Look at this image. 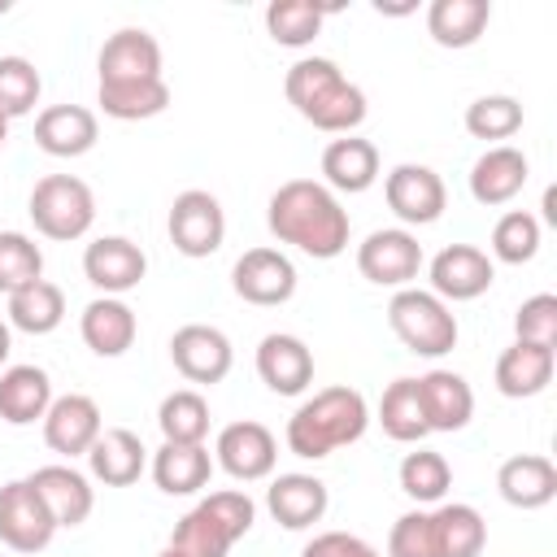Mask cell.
<instances>
[{
	"mask_svg": "<svg viewBox=\"0 0 557 557\" xmlns=\"http://www.w3.org/2000/svg\"><path fill=\"white\" fill-rule=\"evenodd\" d=\"M265 226L278 244H292L318 261L339 257L348 248V231H352L348 209L318 178H287L265 205Z\"/></svg>",
	"mask_w": 557,
	"mask_h": 557,
	"instance_id": "cell-1",
	"label": "cell"
},
{
	"mask_svg": "<svg viewBox=\"0 0 557 557\" xmlns=\"http://www.w3.org/2000/svg\"><path fill=\"white\" fill-rule=\"evenodd\" d=\"M283 91L292 109L326 135H352L366 122V91L348 83L331 57H300L287 70Z\"/></svg>",
	"mask_w": 557,
	"mask_h": 557,
	"instance_id": "cell-2",
	"label": "cell"
},
{
	"mask_svg": "<svg viewBox=\"0 0 557 557\" xmlns=\"http://www.w3.org/2000/svg\"><path fill=\"white\" fill-rule=\"evenodd\" d=\"M370 405L357 387H322L287 418V448L305 461H322L335 448H348L366 435Z\"/></svg>",
	"mask_w": 557,
	"mask_h": 557,
	"instance_id": "cell-3",
	"label": "cell"
},
{
	"mask_svg": "<svg viewBox=\"0 0 557 557\" xmlns=\"http://www.w3.org/2000/svg\"><path fill=\"white\" fill-rule=\"evenodd\" d=\"M257 522V505L248 492H209L196 509H187L174 522L170 548H178L183 557H226L235 540H244Z\"/></svg>",
	"mask_w": 557,
	"mask_h": 557,
	"instance_id": "cell-4",
	"label": "cell"
},
{
	"mask_svg": "<svg viewBox=\"0 0 557 557\" xmlns=\"http://www.w3.org/2000/svg\"><path fill=\"white\" fill-rule=\"evenodd\" d=\"M387 326L418 357H444V352L457 348V318H453V309L435 292H422V287H400L387 300Z\"/></svg>",
	"mask_w": 557,
	"mask_h": 557,
	"instance_id": "cell-5",
	"label": "cell"
},
{
	"mask_svg": "<svg viewBox=\"0 0 557 557\" xmlns=\"http://www.w3.org/2000/svg\"><path fill=\"white\" fill-rule=\"evenodd\" d=\"M30 222L44 239H57V244L83 239L96 222V196L74 174H48L30 187Z\"/></svg>",
	"mask_w": 557,
	"mask_h": 557,
	"instance_id": "cell-6",
	"label": "cell"
},
{
	"mask_svg": "<svg viewBox=\"0 0 557 557\" xmlns=\"http://www.w3.org/2000/svg\"><path fill=\"white\" fill-rule=\"evenodd\" d=\"M357 270L366 283L374 287H409L422 270V244L413 231L405 226H383V231H370L361 244H357Z\"/></svg>",
	"mask_w": 557,
	"mask_h": 557,
	"instance_id": "cell-7",
	"label": "cell"
},
{
	"mask_svg": "<svg viewBox=\"0 0 557 557\" xmlns=\"http://www.w3.org/2000/svg\"><path fill=\"white\" fill-rule=\"evenodd\" d=\"M165 226H170V244L183 257H213L226 239V213H222L218 196L200 191V187H187L174 196Z\"/></svg>",
	"mask_w": 557,
	"mask_h": 557,
	"instance_id": "cell-8",
	"label": "cell"
},
{
	"mask_svg": "<svg viewBox=\"0 0 557 557\" xmlns=\"http://www.w3.org/2000/svg\"><path fill=\"white\" fill-rule=\"evenodd\" d=\"M61 527L52 522L48 505L30 487V479H13L0 487V544L13 553H44Z\"/></svg>",
	"mask_w": 557,
	"mask_h": 557,
	"instance_id": "cell-9",
	"label": "cell"
},
{
	"mask_svg": "<svg viewBox=\"0 0 557 557\" xmlns=\"http://www.w3.org/2000/svg\"><path fill=\"white\" fill-rule=\"evenodd\" d=\"M383 200L387 209L405 222V226H431L440 222L444 205H448V191H444V178L431 170V165H392L387 178H383Z\"/></svg>",
	"mask_w": 557,
	"mask_h": 557,
	"instance_id": "cell-10",
	"label": "cell"
},
{
	"mask_svg": "<svg viewBox=\"0 0 557 557\" xmlns=\"http://www.w3.org/2000/svg\"><path fill=\"white\" fill-rule=\"evenodd\" d=\"M100 87H131V83H157L161 78V44L144 26H122L104 39L100 57Z\"/></svg>",
	"mask_w": 557,
	"mask_h": 557,
	"instance_id": "cell-11",
	"label": "cell"
},
{
	"mask_svg": "<svg viewBox=\"0 0 557 557\" xmlns=\"http://www.w3.org/2000/svg\"><path fill=\"white\" fill-rule=\"evenodd\" d=\"M213 461L239 479V483H257V479H270L274 474V461H278V440L270 426L244 418V422H231L218 431V444H213Z\"/></svg>",
	"mask_w": 557,
	"mask_h": 557,
	"instance_id": "cell-12",
	"label": "cell"
},
{
	"mask_svg": "<svg viewBox=\"0 0 557 557\" xmlns=\"http://www.w3.org/2000/svg\"><path fill=\"white\" fill-rule=\"evenodd\" d=\"M231 287L239 300L261 305V309L287 305L296 296V265L278 248H248L231 270Z\"/></svg>",
	"mask_w": 557,
	"mask_h": 557,
	"instance_id": "cell-13",
	"label": "cell"
},
{
	"mask_svg": "<svg viewBox=\"0 0 557 557\" xmlns=\"http://www.w3.org/2000/svg\"><path fill=\"white\" fill-rule=\"evenodd\" d=\"M170 361L187 383H209L213 387V383H222L231 374L235 348L218 326L187 322V326H178L170 335Z\"/></svg>",
	"mask_w": 557,
	"mask_h": 557,
	"instance_id": "cell-14",
	"label": "cell"
},
{
	"mask_svg": "<svg viewBox=\"0 0 557 557\" xmlns=\"http://www.w3.org/2000/svg\"><path fill=\"white\" fill-rule=\"evenodd\" d=\"M83 274H87V283H91L96 292L122 296V292L139 287V278L148 274V257H144V248H139L135 239H126V235H100V239H91L87 252H83Z\"/></svg>",
	"mask_w": 557,
	"mask_h": 557,
	"instance_id": "cell-15",
	"label": "cell"
},
{
	"mask_svg": "<svg viewBox=\"0 0 557 557\" xmlns=\"http://www.w3.org/2000/svg\"><path fill=\"white\" fill-rule=\"evenodd\" d=\"M496 265L483 248L474 244H448L431 257V292L448 305V300H474L492 287Z\"/></svg>",
	"mask_w": 557,
	"mask_h": 557,
	"instance_id": "cell-16",
	"label": "cell"
},
{
	"mask_svg": "<svg viewBox=\"0 0 557 557\" xmlns=\"http://www.w3.org/2000/svg\"><path fill=\"white\" fill-rule=\"evenodd\" d=\"M104 431L100 405L83 392L70 396H52L48 413H44V444L61 457H87V448L96 444V435Z\"/></svg>",
	"mask_w": 557,
	"mask_h": 557,
	"instance_id": "cell-17",
	"label": "cell"
},
{
	"mask_svg": "<svg viewBox=\"0 0 557 557\" xmlns=\"http://www.w3.org/2000/svg\"><path fill=\"white\" fill-rule=\"evenodd\" d=\"M257 374L274 396H300L313 383V352L300 335L270 331L257 344Z\"/></svg>",
	"mask_w": 557,
	"mask_h": 557,
	"instance_id": "cell-18",
	"label": "cell"
},
{
	"mask_svg": "<svg viewBox=\"0 0 557 557\" xmlns=\"http://www.w3.org/2000/svg\"><path fill=\"white\" fill-rule=\"evenodd\" d=\"M26 479H30V487L39 492V500L48 505V513H52L57 527H78V522H87V513H91V505H96V492H91V483H87L83 470L65 466V461H52V466H39V470L26 474Z\"/></svg>",
	"mask_w": 557,
	"mask_h": 557,
	"instance_id": "cell-19",
	"label": "cell"
},
{
	"mask_svg": "<svg viewBox=\"0 0 557 557\" xmlns=\"http://www.w3.org/2000/svg\"><path fill=\"white\" fill-rule=\"evenodd\" d=\"M326 505H331L326 483L313 479V474H300V470L278 474V479L265 487V509H270L274 522L287 527V531H305V527L322 522Z\"/></svg>",
	"mask_w": 557,
	"mask_h": 557,
	"instance_id": "cell-20",
	"label": "cell"
},
{
	"mask_svg": "<svg viewBox=\"0 0 557 557\" xmlns=\"http://www.w3.org/2000/svg\"><path fill=\"white\" fill-rule=\"evenodd\" d=\"M100 139V122L83 104H48L35 117V144L48 157H83Z\"/></svg>",
	"mask_w": 557,
	"mask_h": 557,
	"instance_id": "cell-21",
	"label": "cell"
},
{
	"mask_svg": "<svg viewBox=\"0 0 557 557\" xmlns=\"http://www.w3.org/2000/svg\"><path fill=\"white\" fill-rule=\"evenodd\" d=\"M426 431H461L474 418V392L457 370H426L418 379Z\"/></svg>",
	"mask_w": 557,
	"mask_h": 557,
	"instance_id": "cell-22",
	"label": "cell"
},
{
	"mask_svg": "<svg viewBox=\"0 0 557 557\" xmlns=\"http://www.w3.org/2000/svg\"><path fill=\"white\" fill-rule=\"evenodd\" d=\"M496 492L513 509H544L557 496V466L544 453H518V457L500 461Z\"/></svg>",
	"mask_w": 557,
	"mask_h": 557,
	"instance_id": "cell-23",
	"label": "cell"
},
{
	"mask_svg": "<svg viewBox=\"0 0 557 557\" xmlns=\"http://www.w3.org/2000/svg\"><path fill=\"white\" fill-rule=\"evenodd\" d=\"M527 174H531V165H527V157H522L518 148L492 144V148L470 165V196H474L479 205H487V209L509 205V200L527 187Z\"/></svg>",
	"mask_w": 557,
	"mask_h": 557,
	"instance_id": "cell-24",
	"label": "cell"
},
{
	"mask_svg": "<svg viewBox=\"0 0 557 557\" xmlns=\"http://www.w3.org/2000/svg\"><path fill=\"white\" fill-rule=\"evenodd\" d=\"M78 331H83V344L96 352V357H122L135 335H139V322H135V309L122 300V296H96L83 318H78Z\"/></svg>",
	"mask_w": 557,
	"mask_h": 557,
	"instance_id": "cell-25",
	"label": "cell"
},
{
	"mask_svg": "<svg viewBox=\"0 0 557 557\" xmlns=\"http://www.w3.org/2000/svg\"><path fill=\"white\" fill-rule=\"evenodd\" d=\"M553 366H557V348H540V344L513 339L496 357V392L509 396V400L540 396L553 383Z\"/></svg>",
	"mask_w": 557,
	"mask_h": 557,
	"instance_id": "cell-26",
	"label": "cell"
},
{
	"mask_svg": "<svg viewBox=\"0 0 557 557\" xmlns=\"http://www.w3.org/2000/svg\"><path fill=\"white\" fill-rule=\"evenodd\" d=\"M87 466H91V479H100L104 487H131L148 466V448L139 444L135 431L104 426L87 448Z\"/></svg>",
	"mask_w": 557,
	"mask_h": 557,
	"instance_id": "cell-27",
	"label": "cell"
},
{
	"mask_svg": "<svg viewBox=\"0 0 557 557\" xmlns=\"http://www.w3.org/2000/svg\"><path fill=\"white\" fill-rule=\"evenodd\" d=\"M322 178L331 191H366L379 178V148L361 135H339L322 148Z\"/></svg>",
	"mask_w": 557,
	"mask_h": 557,
	"instance_id": "cell-28",
	"label": "cell"
},
{
	"mask_svg": "<svg viewBox=\"0 0 557 557\" xmlns=\"http://www.w3.org/2000/svg\"><path fill=\"white\" fill-rule=\"evenodd\" d=\"M52 405V379L44 366H9L0 370V418L9 426L44 422Z\"/></svg>",
	"mask_w": 557,
	"mask_h": 557,
	"instance_id": "cell-29",
	"label": "cell"
},
{
	"mask_svg": "<svg viewBox=\"0 0 557 557\" xmlns=\"http://www.w3.org/2000/svg\"><path fill=\"white\" fill-rule=\"evenodd\" d=\"M213 457L205 444H161L152 453V479L165 496H191L209 483Z\"/></svg>",
	"mask_w": 557,
	"mask_h": 557,
	"instance_id": "cell-30",
	"label": "cell"
},
{
	"mask_svg": "<svg viewBox=\"0 0 557 557\" xmlns=\"http://www.w3.org/2000/svg\"><path fill=\"white\" fill-rule=\"evenodd\" d=\"M487 22H492V4L487 0H431V9H426V35L440 48L479 44Z\"/></svg>",
	"mask_w": 557,
	"mask_h": 557,
	"instance_id": "cell-31",
	"label": "cell"
},
{
	"mask_svg": "<svg viewBox=\"0 0 557 557\" xmlns=\"http://www.w3.org/2000/svg\"><path fill=\"white\" fill-rule=\"evenodd\" d=\"M65 318V292L48 278H35L17 292H9V326L26 331V335H48L57 331Z\"/></svg>",
	"mask_w": 557,
	"mask_h": 557,
	"instance_id": "cell-32",
	"label": "cell"
},
{
	"mask_svg": "<svg viewBox=\"0 0 557 557\" xmlns=\"http://www.w3.org/2000/svg\"><path fill=\"white\" fill-rule=\"evenodd\" d=\"M431 522H435L440 557H479L487 548V522L466 500H453V505L431 509Z\"/></svg>",
	"mask_w": 557,
	"mask_h": 557,
	"instance_id": "cell-33",
	"label": "cell"
},
{
	"mask_svg": "<svg viewBox=\"0 0 557 557\" xmlns=\"http://www.w3.org/2000/svg\"><path fill=\"white\" fill-rule=\"evenodd\" d=\"M379 426L396 444H418L422 435H431L426 431V418H422V400H418V379H396V383L383 387Z\"/></svg>",
	"mask_w": 557,
	"mask_h": 557,
	"instance_id": "cell-34",
	"label": "cell"
},
{
	"mask_svg": "<svg viewBox=\"0 0 557 557\" xmlns=\"http://www.w3.org/2000/svg\"><path fill=\"white\" fill-rule=\"evenodd\" d=\"M157 426L165 435V444H205L209 435V400L191 387H178L161 400L157 409Z\"/></svg>",
	"mask_w": 557,
	"mask_h": 557,
	"instance_id": "cell-35",
	"label": "cell"
},
{
	"mask_svg": "<svg viewBox=\"0 0 557 557\" xmlns=\"http://www.w3.org/2000/svg\"><path fill=\"white\" fill-rule=\"evenodd\" d=\"M322 17H326V9L313 4V0H274L265 9V30L283 48H305V44L318 39Z\"/></svg>",
	"mask_w": 557,
	"mask_h": 557,
	"instance_id": "cell-36",
	"label": "cell"
},
{
	"mask_svg": "<svg viewBox=\"0 0 557 557\" xmlns=\"http://www.w3.org/2000/svg\"><path fill=\"white\" fill-rule=\"evenodd\" d=\"M448 487H453V466L444 461V453H431V448L405 453V461H400V492L409 500L435 505V500H444Z\"/></svg>",
	"mask_w": 557,
	"mask_h": 557,
	"instance_id": "cell-37",
	"label": "cell"
},
{
	"mask_svg": "<svg viewBox=\"0 0 557 557\" xmlns=\"http://www.w3.org/2000/svg\"><path fill=\"white\" fill-rule=\"evenodd\" d=\"M96 100L117 122H144V117L165 113L170 87H165V78H157V83H131V87H100Z\"/></svg>",
	"mask_w": 557,
	"mask_h": 557,
	"instance_id": "cell-38",
	"label": "cell"
},
{
	"mask_svg": "<svg viewBox=\"0 0 557 557\" xmlns=\"http://www.w3.org/2000/svg\"><path fill=\"white\" fill-rule=\"evenodd\" d=\"M540 252V218L527 209H509L492 226V257L505 265H522Z\"/></svg>",
	"mask_w": 557,
	"mask_h": 557,
	"instance_id": "cell-39",
	"label": "cell"
},
{
	"mask_svg": "<svg viewBox=\"0 0 557 557\" xmlns=\"http://www.w3.org/2000/svg\"><path fill=\"white\" fill-rule=\"evenodd\" d=\"M44 278V252L22 231H0V292H17L26 283Z\"/></svg>",
	"mask_w": 557,
	"mask_h": 557,
	"instance_id": "cell-40",
	"label": "cell"
},
{
	"mask_svg": "<svg viewBox=\"0 0 557 557\" xmlns=\"http://www.w3.org/2000/svg\"><path fill=\"white\" fill-rule=\"evenodd\" d=\"M466 131L474 139H509L522 131V104L513 96H479L466 104Z\"/></svg>",
	"mask_w": 557,
	"mask_h": 557,
	"instance_id": "cell-41",
	"label": "cell"
},
{
	"mask_svg": "<svg viewBox=\"0 0 557 557\" xmlns=\"http://www.w3.org/2000/svg\"><path fill=\"white\" fill-rule=\"evenodd\" d=\"M39 70L26 61V57H0V113L13 122V117H26L35 104H39Z\"/></svg>",
	"mask_w": 557,
	"mask_h": 557,
	"instance_id": "cell-42",
	"label": "cell"
},
{
	"mask_svg": "<svg viewBox=\"0 0 557 557\" xmlns=\"http://www.w3.org/2000/svg\"><path fill=\"white\" fill-rule=\"evenodd\" d=\"M387 557H440L431 509H409L387 531Z\"/></svg>",
	"mask_w": 557,
	"mask_h": 557,
	"instance_id": "cell-43",
	"label": "cell"
},
{
	"mask_svg": "<svg viewBox=\"0 0 557 557\" xmlns=\"http://www.w3.org/2000/svg\"><path fill=\"white\" fill-rule=\"evenodd\" d=\"M513 335L522 344L557 348V296L553 292H540V296L522 300L518 313H513Z\"/></svg>",
	"mask_w": 557,
	"mask_h": 557,
	"instance_id": "cell-44",
	"label": "cell"
},
{
	"mask_svg": "<svg viewBox=\"0 0 557 557\" xmlns=\"http://www.w3.org/2000/svg\"><path fill=\"white\" fill-rule=\"evenodd\" d=\"M300 557H383V553H374L361 535H348V531H322V535H313V540L305 544Z\"/></svg>",
	"mask_w": 557,
	"mask_h": 557,
	"instance_id": "cell-45",
	"label": "cell"
},
{
	"mask_svg": "<svg viewBox=\"0 0 557 557\" xmlns=\"http://www.w3.org/2000/svg\"><path fill=\"white\" fill-rule=\"evenodd\" d=\"M9 348H13V335H9V322L0 318V366L9 361Z\"/></svg>",
	"mask_w": 557,
	"mask_h": 557,
	"instance_id": "cell-46",
	"label": "cell"
},
{
	"mask_svg": "<svg viewBox=\"0 0 557 557\" xmlns=\"http://www.w3.org/2000/svg\"><path fill=\"white\" fill-rule=\"evenodd\" d=\"M4 139H9V117L0 113V148H4Z\"/></svg>",
	"mask_w": 557,
	"mask_h": 557,
	"instance_id": "cell-47",
	"label": "cell"
},
{
	"mask_svg": "<svg viewBox=\"0 0 557 557\" xmlns=\"http://www.w3.org/2000/svg\"><path fill=\"white\" fill-rule=\"evenodd\" d=\"M157 557H183V553H178V548H170V544H165V548H161V553H157Z\"/></svg>",
	"mask_w": 557,
	"mask_h": 557,
	"instance_id": "cell-48",
	"label": "cell"
},
{
	"mask_svg": "<svg viewBox=\"0 0 557 557\" xmlns=\"http://www.w3.org/2000/svg\"><path fill=\"white\" fill-rule=\"evenodd\" d=\"M0 13H9V0H0Z\"/></svg>",
	"mask_w": 557,
	"mask_h": 557,
	"instance_id": "cell-49",
	"label": "cell"
}]
</instances>
